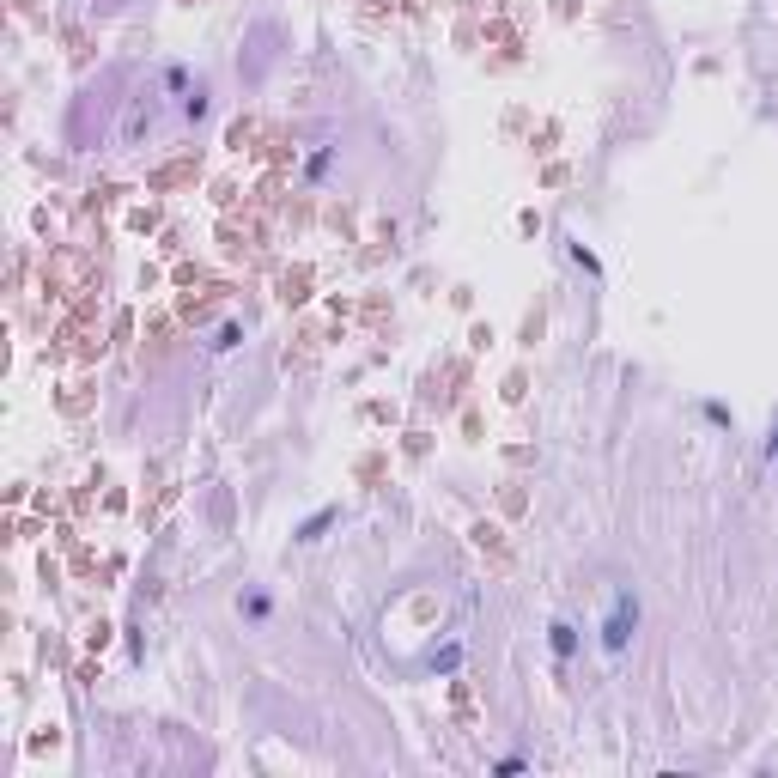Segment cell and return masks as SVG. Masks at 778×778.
Instances as JSON below:
<instances>
[{
    "mask_svg": "<svg viewBox=\"0 0 778 778\" xmlns=\"http://www.w3.org/2000/svg\"><path fill=\"white\" fill-rule=\"evenodd\" d=\"M639 620H645L639 590H633V584H614V590H608V608H602V620H596V645H602L608 657H627L633 639H639Z\"/></svg>",
    "mask_w": 778,
    "mask_h": 778,
    "instance_id": "cell-1",
    "label": "cell"
},
{
    "mask_svg": "<svg viewBox=\"0 0 778 778\" xmlns=\"http://www.w3.org/2000/svg\"><path fill=\"white\" fill-rule=\"evenodd\" d=\"M335 523H341V505H323V511H310V517L292 529V541H298V548H317V541H323Z\"/></svg>",
    "mask_w": 778,
    "mask_h": 778,
    "instance_id": "cell-2",
    "label": "cell"
},
{
    "mask_svg": "<svg viewBox=\"0 0 778 778\" xmlns=\"http://www.w3.org/2000/svg\"><path fill=\"white\" fill-rule=\"evenodd\" d=\"M578 645H584V633L572 627V620H548V651H554V663H560V669L578 657Z\"/></svg>",
    "mask_w": 778,
    "mask_h": 778,
    "instance_id": "cell-3",
    "label": "cell"
},
{
    "mask_svg": "<svg viewBox=\"0 0 778 778\" xmlns=\"http://www.w3.org/2000/svg\"><path fill=\"white\" fill-rule=\"evenodd\" d=\"M238 614L250 620V627H268V620H274V596H268V590H244V596H238Z\"/></svg>",
    "mask_w": 778,
    "mask_h": 778,
    "instance_id": "cell-4",
    "label": "cell"
},
{
    "mask_svg": "<svg viewBox=\"0 0 778 778\" xmlns=\"http://www.w3.org/2000/svg\"><path fill=\"white\" fill-rule=\"evenodd\" d=\"M335 159H341V146H317V152H310V159H304V183H329Z\"/></svg>",
    "mask_w": 778,
    "mask_h": 778,
    "instance_id": "cell-5",
    "label": "cell"
},
{
    "mask_svg": "<svg viewBox=\"0 0 778 778\" xmlns=\"http://www.w3.org/2000/svg\"><path fill=\"white\" fill-rule=\"evenodd\" d=\"M159 80H165V92H177V98L195 92V80H189V67H183V61H165V67H159Z\"/></svg>",
    "mask_w": 778,
    "mask_h": 778,
    "instance_id": "cell-6",
    "label": "cell"
},
{
    "mask_svg": "<svg viewBox=\"0 0 778 778\" xmlns=\"http://www.w3.org/2000/svg\"><path fill=\"white\" fill-rule=\"evenodd\" d=\"M462 657H469V651H462V639H450L444 651H432V675H456V669H462Z\"/></svg>",
    "mask_w": 778,
    "mask_h": 778,
    "instance_id": "cell-7",
    "label": "cell"
},
{
    "mask_svg": "<svg viewBox=\"0 0 778 778\" xmlns=\"http://www.w3.org/2000/svg\"><path fill=\"white\" fill-rule=\"evenodd\" d=\"M238 341H244V323H219L207 347H213V353H231V347H238Z\"/></svg>",
    "mask_w": 778,
    "mask_h": 778,
    "instance_id": "cell-8",
    "label": "cell"
},
{
    "mask_svg": "<svg viewBox=\"0 0 778 778\" xmlns=\"http://www.w3.org/2000/svg\"><path fill=\"white\" fill-rule=\"evenodd\" d=\"M566 256H572V262H578V268H584V274H602V262H596V256H590V250H584V244H578V238H572V244H566Z\"/></svg>",
    "mask_w": 778,
    "mask_h": 778,
    "instance_id": "cell-9",
    "label": "cell"
},
{
    "mask_svg": "<svg viewBox=\"0 0 778 778\" xmlns=\"http://www.w3.org/2000/svg\"><path fill=\"white\" fill-rule=\"evenodd\" d=\"M493 772H499V778H517V772H529V760H523V754H499Z\"/></svg>",
    "mask_w": 778,
    "mask_h": 778,
    "instance_id": "cell-10",
    "label": "cell"
},
{
    "mask_svg": "<svg viewBox=\"0 0 778 778\" xmlns=\"http://www.w3.org/2000/svg\"><path fill=\"white\" fill-rule=\"evenodd\" d=\"M699 414H706L712 426H730V408H724V402H699Z\"/></svg>",
    "mask_w": 778,
    "mask_h": 778,
    "instance_id": "cell-11",
    "label": "cell"
},
{
    "mask_svg": "<svg viewBox=\"0 0 778 778\" xmlns=\"http://www.w3.org/2000/svg\"><path fill=\"white\" fill-rule=\"evenodd\" d=\"M766 462H772V469H778V420L766 426Z\"/></svg>",
    "mask_w": 778,
    "mask_h": 778,
    "instance_id": "cell-12",
    "label": "cell"
}]
</instances>
